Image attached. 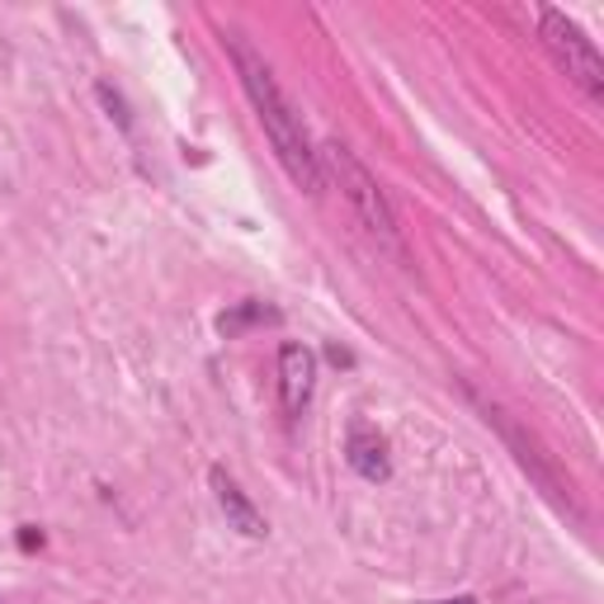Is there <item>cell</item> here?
Returning a JSON list of instances; mask_svg holds the SVG:
<instances>
[{
  "instance_id": "6da1fadb",
  "label": "cell",
  "mask_w": 604,
  "mask_h": 604,
  "mask_svg": "<svg viewBox=\"0 0 604 604\" xmlns=\"http://www.w3.org/2000/svg\"><path fill=\"white\" fill-rule=\"evenodd\" d=\"M227 48H232V62L241 71V85H246V95H251V104H256L264 133H270V142H274L283 170L293 175L298 189L322 194V162H316L312 137H308V128H302V114L289 104V95L279 91L274 71L264 66V58L241 39V33H227Z\"/></svg>"
},
{
  "instance_id": "7a4b0ae2",
  "label": "cell",
  "mask_w": 604,
  "mask_h": 604,
  "mask_svg": "<svg viewBox=\"0 0 604 604\" xmlns=\"http://www.w3.org/2000/svg\"><path fill=\"white\" fill-rule=\"evenodd\" d=\"M316 162H326V170L341 180V189H345V199H350V208L360 212V222H364V232L383 246L387 256H397V260H406V251H402V237H397V218H393V204H387V194L378 189V180L364 170V162L354 156L345 142H326L322 152H316Z\"/></svg>"
},
{
  "instance_id": "3957f363",
  "label": "cell",
  "mask_w": 604,
  "mask_h": 604,
  "mask_svg": "<svg viewBox=\"0 0 604 604\" xmlns=\"http://www.w3.org/2000/svg\"><path fill=\"white\" fill-rule=\"evenodd\" d=\"M539 33H543V48L553 52V62L566 71V76H572L591 100H604V62H600V48L585 39V29L576 20H566L562 10L543 6Z\"/></svg>"
},
{
  "instance_id": "277c9868",
  "label": "cell",
  "mask_w": 604,
  "mask_h": 604,
  "mask_svg": "<svg viewBox=\"0 0 604 604\" xmlns=\"http://www.w3.org/2000/svg\"><path fill=\"white\" fill-rule=\"evenodd\" d=\"M312 383H316V360L308 345H283L279 350V397H283V412L302 416L312 402Z\"/></svg>"
},
{
  "instance_id": "5b68a950",
  "label": "cell",
  "mask_w": 604,
  "mask_h": 604,
  "mask_svg": "<svg viewBox=\"0 0 604 604\" xmlns=\"http://www.w3.org/2000/svg\"><path fill=\"white\" fill-rule=\"evenodd\" d=\"M345 458L364 482H387L393 477V458H387V439L373 430L368 420H350L345 430Z\"/></svg>"
},
{
  "instance_id": "8992f818",
  "label": "cell",
  "mask_w": 604,
  "mask_h": 604,
  "mask_svg": "<svg viewBox=\"0 0 604 604\" xmlns=\"http://www.w3.org/2000/svg\"><path fill=\"white\" fill-rule=\"evenodd\" d=\"M208 482H212V496H218V506H222V514H227V524H232L237 534H246V539H264V534H270L264 514H260L251 501H246V491L237 487L232 472H227V468H212Z\"/></svg>"
},
{
  "instance_id": "52a82bcc",
  "label": "cell",
  "mask_w": 604,
  "mask_h": 604,
  "mask_svg": "<svg viewBox=\"0 0 604 604\" xmlns=\"http://www.w3.org/2000/svg\"><path fill=\"white\" fill-rule=\"evenodd\" d=\"M256 322H279V312L264 308V302H241L237 312H222L218 331H222V335H241L246 326H256Z\"/></svg>"
},
{
  "instance_id": "ba28073f",
  "label": "cell",
  "mask_w": 604,
  "mask_h": 604,
  "mask_svg": "<svg viewBox=\"0 0 604 604\" xmlns=\"http://www.w3.org/2000/svg\"><path fill=\"white\" fill-rule=\"evenodd\" d=\"M95 100L104 104V114H110V118L118 123V128H123V133H128V128H133V110H128V100H123V95L114 91V85H110V81H100V85H95Z\"/></svg>"
},
{
  "instance_id": "9c48e42d",
  "label": "cell",
  "mask_w": 604,
  "mask_h": 604,
  "mask_svg": "<svg viewBox=\"0 0 604 604\" xmlns=\"http://www.w3.org/2000/svg\"><path fill=\"white\" fill-rule=\"evenodd\" d=\"M20 548H24V553H33V548H43V529L24 524V529H20Z\"/></svg>"
},
{
  "instance_id": "30bf717a",
  "label": "cell",
  "mask_w": 604,
  "mask_h": 604,
  "mask_svg": "<svg viewBox=\"0 0 604 604\" xmlns=\"http://www.w3.org/2000/svg\"><path fill=\"white\" fill-rule=\"evenodd\" d=\"M326 354H331V364H354V360H350V354H345V350H341V345H331V350H326Z\"/></svg>"
},
{
  "instance_id": "8fae6325",
  "label": "cell",
  "mask_w": 604,
  "mask_h": 604,
  "mask_svg": "<svg viewBox=\"0 0 604 604\" xmlns=\"http://www.w3.org/2000/svg\"><path fill=\"white\" fill-rule=\"evenodd\" d=\"M420 604H477L472 595H454V600H420Z\"/></svg>"
}]
</instances>
